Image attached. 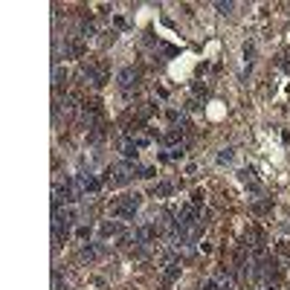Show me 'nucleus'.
I'll return each instance as SVG.
<instances>
[{"mask_svg": "<svg viewBox=\"0 0 290 290\" xmlns=\"http://www.w3.org/2000/svg\"><path fill=\"white\" fill-rule=\"evenodd\" d=\"M142 195L139 192H125V195H119V197H113L110 200V218H116V220H134L139 215V209H142Z\"/></svg>", "mask_w": 290, "mask_h": 290, "instance_id": "obj_1", "label": "nucleus"}, {"mask_svg": "<svg viewBox=\"0 0 290 290\" xmlns=\"http://www.w3.org/2000/svg\"><path fill=\"white\" fill-rule=\"evenodd\" d=\"M134 174H137V162H119V165H107V168H104V186H110V189L128 186Z\"/></svg>", "mask_w": 290, "mask_h": 290, "instance_id": "obj_2", "label": "nucleus"}, {"mask_svg": "<svg viewBox=\"0 0 290 290\" xmlns=\"http://www.w3.org/2000/svg\"><path fill=\"white\" fill-rule=\"evenodd\" d=\"M102 255H104V244L102 241L84 244V247L79 250V258H81V261H87V264H90V261H99Z\"/></svg>", "mask_w": 290, "mask_h": 290, "instance_id": "obj_3", "label": "nucleus"}, {"mask_svg": "<svg viewBox=\"0 0 290 290\" xmlns=\"http://www.w3.org/2000/svg\"><path fill=\"white\" fill-rule=\"evenodd\" d=\"M116 81H119L122 90H131V87H137V81H139V70L137 67H122L119 76H116Z\"/></svg>", "mask_w": 290, "mask_h": 290, "instance_id": "obj_4", "label": "nucleus"}, {"mask_svg": "<svg viewBox=\"0 0 290 290\" xmlns=\"http://www.w3.org/2000/svg\"><path fill=\"white\" fill-rule=\"evenodd\" d=\"M99 235L102 238H116V235H125V226H122V220H116V218L102 220L99 223Z\"/></svg>", "mask_w": 290, "mask_h": 290, "instance_id": "obj_5", "label": "nucleus"}, {"mask_svg": "<svg viewBox=\"0 0 290 290\" xmlns=\"http://www.w3.org/2000/svg\"><path fill=\"white\" fill-rule=\"evenodd\" d=\"M81 76L90 81L93 87H102L104 81H107V76H104V73H102L99 67H93V64H81Z\"/></svg>", "mask_w": 290, "mask_h": 290, "instance_id": "obj_6", "label": "nucleus"}, {"mask_svg": "<svg viewBox=\"0 0 290 290\" xmlns=\"http://www.w3.org/2000/svg\"><path fill=\"white\" fill-rule=\"evenodd\" d=\"M238 177H241V183L247 186V189H253L255 195H258V192H261V183H258V180H255V174L250 171V168H241V171H238Z\"/></svg>", "mask_w": 290, "mask_h": 290, "instance_id": "obj_7", "label": "nucleus"}, {"mask_svg": "<svg viewBox=\"0 0 290 290\" xmlns=\"http://www.w3.org/2000/svg\"><path fill=\"white\" fill-rule=\"evenodd\" d=\"M137 139H125V142H122V145H119V154H122V157H125V160H137Z\"/></svg>", "mask_w": 290, "mask_h": 290, "instance_id": "obj_8", "label": "nucleus"}, {"mask_svg": "<svg viewBox=\"0 0 290 290\" xmlns=\"http://www.w3.org/2000/svg\"><path fill=\"white\" fill-rule=\"evenodd\" d=\"M64 81H67V73L61 70V64H58V67H52V90H55V93H61Z\"/></svg>", "mask_w": 290, "mask_h": 290, "instance_id": "obj_9", "label": "nucleus"}, {"mask_svg": "<svg viewBox=\"0 0 290 290\" xmlns=\"http://www.w3.org/2000/svg\"><path fill=\"white\" fill-rule=\"evenodd\" d=\"M171 195H174V183H168V180L154 186V197H171Z\"/></svg>", "mask_w": 290, "mask_h": 290, "instance_id": "obj_10", "label": "nucleus"}, {"mask_svg": "<svg viewBox=\"0 0 290 290\" xmlns=\"http://www.w3.org/2000/svg\"><path fill=\"white\" fill-rule=\"evenodd\" d=\"M79 32H81V38H84V41H90L93 35H96V26H93V21H81Z\"/></svg>", "mask_w": 290, "mask_h": 290, "instance_id": "obj_11", "label": "nucleus"}, {"mask_svg": "<svg viewBox=\"0 0 290 290\" xmlns=\"http://www.w3.org/2000/svg\"><path fill=\"white\" fill-rule=\"evenodd\" d=\"M218 162H220V165H229V162H235V148L218 151Z\"/></svg>", "mask_w": 290, "mask_h": 290, "instance_id": "obj_12", "label": "nucleus"}, {"mask_svg": "<svg viewBox=\"0 0 290 290\" xmlns=\"http://www.w3.org/2000/svg\"><path fill=\"white\" fill-rule=\"evenodd\" d=\"M52 290H67V281L61 276V270H52Z\"/></svg>", "mask_w": 290, "mask_h": 290, "instance_id": "obj_13", "label": "nucleus"}, {"mask_svg": "<svg viewBox=\"0 0 290 290\" xmlns=\"http://www.w3.org/2000/svg\"><path fill=\"white\" fill-rule=\"evenodd\" d=\"M154 168H151V165H137V177H142V180H151V177H154Z\"/></svg>", "mask_w": 290, "mask_h": 290, "instance_id": "obj_14", "label": "nucleus"}, {"mask_svg": "<svg viewBox=\"0 0 290 290\" xmlns=\"http://www.w3.org/2000/svg\"><path fill=\"white\" fill-rule=\"evenodd\" d=\"M215 9H218L220 15H229V12L235 9V3H223V0H218V3H215Z\"/></svg>", "mask_w": 290, "mask_h": 290, "instance_id": "obj_15", "label": "nucleus"}, {"mask_svg": "<svg viewBox=\"0 0 290 290\" xmlns=\"http://www.w3.org/2000/svg\"><path fill=\"white\" fill-rule=\"evenodd\" d=\"M200 290H220V284L215 281V278H206V281L200 284Z\"/></svg>", "mask_w": 290, "mask_h": 290, "instance_id": "obj_16", "label": "nucleus"}, {"mask_svg": "<svg viewBox=\"0 0 290 290\" xmlns=\"http://www.w3.org/2000/svg\"><path fill=\"white\" fill-rule=\"evenodd\" d=\"M183 154H186V151H183V145H180V148H171V151H168V160H180Z\"/></svg>", "mask_w": 290, "mask_h": 290, "instance_id": "obj_17", "label": "nucleus"}, {"mask_svg": "<svg viewBox=\"0 0 290 290\" xmlns=\"http://www.w3.org/2000/svg\"><path fill=\"white\" fill-rule=\"evenodd\" d=\"M244 55H247V61H250V58L255 55V46H253V44H247V46H244Z\"/></svg>", "mask_w": 290, "mask_h": 290, "instance_id": "obj_18", "label": "nucleus"}, {"mask_svg": "<svg viewBox=\"0 0 290 290\" xmlns=\"http://www.w3.org/2000/svg\"><path fill=\"white\" fill-rule=\"evenodd\" d=\"M255 290H276V287H273V284H258Z\"/></svg>", "mask_w": 290, "mask_h": 290, "instance_id": "obj_19", "label": "nucleus"}]
</instances>
